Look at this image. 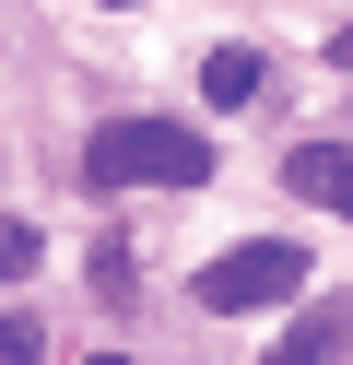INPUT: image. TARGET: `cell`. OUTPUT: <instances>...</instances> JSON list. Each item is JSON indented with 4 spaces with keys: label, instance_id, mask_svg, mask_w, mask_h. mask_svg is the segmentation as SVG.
<instances>
[{
    "label": "cell",
    "instance_id": "obj_4",
    "mask_svg": "<svg viewBox=\"0 0 353 365\" xmlns=\"http://www.w3.org/2000/svg\"><path fill=\"white\" fill-rule=\"evenodd\" d=\"M342 341H353V294H329V307H306V318H295V330H282L259 365H329Z\"/></svg>",
    "mask_w": 353,
    "mask_h": 365
},
{
    "label": "cell",
    "instance_id": "obj_7",
    "mask_svg": "<svg viewBox=\"0 0 353 365\" xmlns=\"http://www.w3.org/2000/svg\"><path fill=\"white\" fill-rule=\"evenodd\" d=\"M0 365H36V318H0Z\"/></svg>",
    "mask_w": 353,
    "mask_h": 365
},
{
    "label": "cell",
    "instance_id": "obj_6",
    "mask_svg": "<svg viewBox=\"0 0 353 365\" xmlns=\"http://www.w3.org/2000/svg\"><path fill=\"white\" fill-rule=\"evenodd\" d=\"M24 271H36V224H12V212H0V283H24Z\"/></svg>",
    "mask_w": 353,
    "mask_h": 365
},
{
    "label": "cell",
    "instance_id": "obj_8",
    "mask_svg": "<svg viewBox=\"0 0 353 365\" xmlns=\"http://www.w3.org/2000/svg\"><path fill=\"white\" fill-rule=\"evenodd\" d=\"M329 59H342V71H353V24H342V36H329Z\"/></svg>",
    "mask_w": 353,
    "mask_h": 365
},
{
    "label": "cell",
    "instance_id": "obj_1",
    "mask_svg": "<svg viewBox=\"0 0 353 365\" xmlns=\"http://www.w3.org/2000/svg\"><path fill=\"white\" fill-rule=\"evenodd\" d=\"M83 177H94V189H200V177H212V142L188 118H106L83 142Z\"/></svg>",
    "mask_w": 353,
    "mask_h": 365
},
{
    "label": "cell",
    "instance_id": "obj_9",
    "mask_svg": "<svg viewBox=\"0 0 353 365\" xmlns=\"http://www.w3.org/2000/svg\"><path fill=\"white\" fill-rule=\"evenodd\" d=\"M94 365H130V354H94Z\"/></svg>",
    "mask_w": 353,
    "mask_h": 365
},
{
    "label": "cell",
    "instance_id": "obj_5",
    "mask_svg": "<svg viewBox=\"0 0 353 365\" xmlns=\"http://www.w3.org/2000/svg\"><path fill=\"white\" fill-rule=\"evenodd\" d=\"M200 95H212V106H247V95H259V48H212Z\"/></svg>",
    "mask_w": 353,
    "mask_h": 365
},
{
    "label": "cell",
    "instance_id": "obj_2",
    "mask_svg": "<svg viewBox=\"0 0 353 365\" xmlns=\"http://www.w3.org/2000/svg\"><path fill=\"white\" fill-rule=\"evenodd\" d=\"M295 283H306V247H295V236H247V247H224V259L188 271V307L235 318V307H282Z\"/></svg>",
    "mask_w": 353,
    "mask_h": 365
},
{
    "label": "cell",
    "instance_id": "obj_3",
    "mask_svg": "<svg viewBox=\"0 0 353 365\" xmlns=\"http://www.w3.org/2000/svg\"><path fill=\"white\" fill-rule=\"evenodd\" d=\"M282 189L318 200V212H353V142H295L282 153Z\"/></svg>",
    "mask_w": 353,
    "mask_h": 365
}]
</instances>
